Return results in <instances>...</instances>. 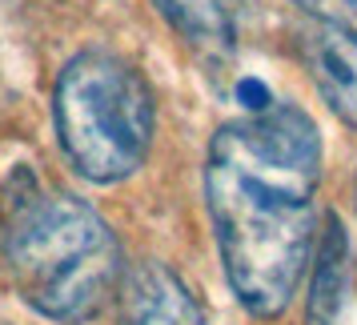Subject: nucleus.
I'll use <instances>...</instances> for the list:
<instances>
[{"label": "nucleus", "mask_w": 357, "mask_h": 325, "mask_svg": "<svg viewBox=\"0 0 357 325\" xmlns=\"http://www.w3.org/2000/svg\"><path fill=\"white\" fill-rule=\"evenodd\" d=\"M321 133L297 105L273 100L213 133L205 197L221 265L253 317L285 313L317 237Z\"/></svg>", "instance_id": "1"}, {"label": "nucleus", "mask_w": 357, "mask_h": 325, "mask_svg": "<svg viewBox=\"0 0 357 325\" xmlns=\"http://www.w3.org/2000/svg\"><path fill=\"white\" fill-rule=\"evenodd\" d=\"M4 257L17 293L52 322H89L125 285V257L109 221L73 193L33 181L8 205Z\"/></svg>", "instance_id": "2"}, {"label": "nucleus", "mask_w": 357, "mask_h": 325, "mask_svg": "<svg viewBox=\"0 0 357 325\" xmlns=\"http://www.w3.org/2000/svg\"><path fill=\"white\" fill-rule=\"evenodd\" d=\"M52 121L73 169L97 185H113L145 165L157 133V100L125 56L81 52L56 77Z\"/></svg>", "instance_id": "3"}, {"label": "nucleus", "mask_w": 357, "mask_h": 325, "mask_svg": "<svg viewBox=\"0 0 357 325\" xmlns=\"http://www.w3.org/2000/svg\"><path fill=\"white\" fill-rule=\"evenodd\" d=\"M297 56L333 116L357 129V33L345 20L313 17L297 29Z\"/></svg>", "instance_id": "4"}, {"label": "nucleus", "mask_w": 357, "mask_h": 325, "mask_svg": "<svg viewBox=\"0 0 357 325\" xmlns=\"http://www.w3.org/2000/svg\"><path fill=\"white\" fill-rule=\"evenodd\" d=\"M121 325H209L193 289L169 265L145 261L121 285Z\"/></svg>", "instance_id": "5"}, {"label": "nucleus", "mask_w": 357, "mask_h": 325, "mask_svg": "<svg viewBox=\"0 0 357 325\" xmlns=\"http://www.w3.org/2000/svg\"><path fill=\"white\" fill-rule=\"evenodd\" d=\"M185 45H193L201 52L225 56L237 45L241 33V17L249 8V0H153Z\"/></svg>", "instance_id": "6"}, {"label": "nucleus", "mask_w": 357, "mask_h": 325, "mask_svg": "<svg viewBox=\"0 0 357 325\" xmlns=\"http://www.w3.org/2000/svg\"><path fill=\"white\" fill-rule=\"evenodd\" d=\"M349 233L341 221L329 213L325 217V233L317 241V269H313V285H309V325H333L337 322L345 293H349Z\"/></svg>", "instance_id": "7"}, {"label": "nucleus", "mask_w": 357, "mask_h": 325, "mask_svg": "<svg viewBox=\"0 0 357 325\" xmlns=\"http://www.w3.org/2000/svg\"><path fill=\"white\" fill-rule=\"evenodd\" d=\"M297 4L325 20H345V24L357 20V0H297Z\"/></svg>", "instance_id": "8"}]
</instances>
